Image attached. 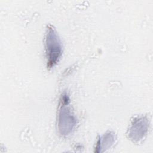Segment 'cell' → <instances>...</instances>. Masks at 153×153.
<instances>
[{"label":"cell","instance_id":"cell-1","mask_svg":"<svg viewBox=\"0 0 153 153\" xmlns=\"http://www.w3.org/2000/svg\"><path fill=\"white\" fill-rule=\"evenodd\" d=\"M47 49L48 57V66H53L60 55L61 47L57 35L52 28L48 29V33L47 38Z\"/></svg>","mask_w":153,"mask_h":153}]
</instances>
